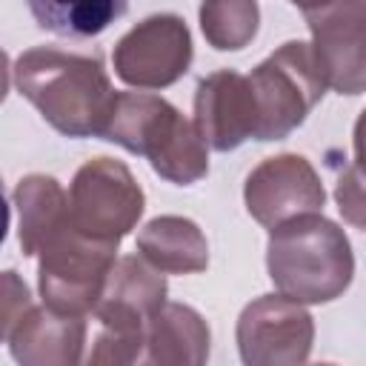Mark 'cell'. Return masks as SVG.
Returning a JSON list of instances; mask_svg holds the SVG:
<instances>
[{
    "label": "cell",
    "mask_w": 366,
    "mask_h": 366,
    "mask_svg": "<svg viewBox=\"0 0 366 366\" xmlns=\"http://www.w3.org/2000/svg\"><path fill=\"white\" fill-rule=\"evenodd\" d=\"M17 92L66 137H103L117 94L103 63L54 46L26 49L14 60Z\"/></svg>",
    "instance_id": "1"
},
{
    "label": "cell",
    "mask_w": 366,
    "mask_h": 366,
    "mask_svg": "<svg viewBox=\"0 0 366 366\" xmlns=\"http://www.w3.org/2000/svg\"><path fill=\"white\" fill-rule=\"evenodd\" d=\"M266 269L277 295L295 303H329L349 289L355 254L346 232L317 212L269 232Z\"/></svg>",
    "instance_id": "2"
},
{
    "label": "cell",
    "mask_w": 366,
    "mask_h": 366,
    "mask_svg": "<svg viewBox=\"0 0 366 366\" xmlns=\"http://www.w3.org/2000/svg\"><path fill=\"white\" fill-rule=\"evenodd\" d=\"M103 140L152 163L174 186H192L209 172V143L194 120L149 92H120Z\"/></svg>",
    "instance_id": "3"
},
{
    "label": "cell",
    "mask_w": 366,
    "mask_h": 366,
    "mask_svg": "<svg viewBox=\"0 0 366 366\" xmlns=\"http://www.w3.org/2000/svg\"><path fill=\"white\" fill-rule=\"evenodd\" d=\"M246 77L257 109L254 140L260 143L289 137L326 92V80L315 63L312 43L303 40L283 43Z\"/></svg>",
    "instance_id": "4"
},
{
    "label": "cell",
    "mask_w": 366,
    "mask_h": 366,
    "mask_svg": "<svg viewBox=\"0 0 366 366\" xmlns=\"http://www.w3.org/2000/svg\"><path fill=\"white\" fill-rule=\"evenodd\" d=\"M114 263V246L86 237L69 223L37 254V289L43 306L57 315L86 317L97 309Z\"/></svg>",
    "instance_id": "5"
},
{
    "label": "cell",
    "mask_w": 366,
    "mask_h": 366,
    "mask_svg": "<svg viewBox=\"0 0 366 366\" xmlns=\"http://www.w3.org/2000/svg\"><path fill=\"white\" fill-rule=\"evenodd\" d=\"M69 209L71 226L80 234L117 249L143 217L146 194L126 163L114 157H94L74 172Z\"/></svg>",
    "instance_id": "6"
},
{
    "label": "cell",
    "mask_w": 366,
    "mask_h": 366,
    "mask_svg": "<svg viewBox=\"0 0 366 366\" xmlns=\"http://www.w3.org/2000/svg\"><path fill=\"white\" fill-rule=\"evenodd\" d=\"M192 31L180 14H149L112 51L114 74L132 89H166L192 66Z\"/></svg>",
    "instance_id": "7"
},
{
    "label": "cell",
    "mask_w": 366,
    "mask_h": 366,
    "mask_svg": "<svg viewBox=\"0 0 366 366\" xmlns=\"http://www.w3.org/2000/svg\"><path fill=\"white\" fill-rule=\"evenodd\" d=\"M243 366H306L315 343V317L283 295H260L237 317Z\"/></svg>",
    "instance_id": "8"
},
{
    "label": "cell",
    "mask_w": 366,
    "mask_h": 366,
    "mask_svg": "<svg viewBox=\"0 0 366 366\" xmlns=\"http://www.w3.org/2000/svg\"><path fill=\"white\" fill-rule=\"evenodd\" d=\"M300 14L312 31V54L326 80V89L337 94L366 92V3L340 0L320 6H300Z\"/></svg>",
    "instance_id": "9"
},
{
    "label": "cell",
    "mask_w": 366,
    "mask_h": 366,
    "mask_svg": "<svg viewBox=\"0 0 366 366\" xmlns=\"http://www.w3.org/2000/svg\"><path fill=\"white\" fill-rule=\"evenodd\" d=\"M246 212L269 232L300 217L317 214L326 203V189L315 166L295 152L260 160L243 186Z\"/></svg>",
    "instance_id": "10"
},
{
    "label": "cell",
    "mask_w": 366,
    "mask_h": 366,
    "mask_svg": "<svg viewBox=\"0 0 366 366\" xmlns=\"http://www.w3.org/2000/svg\"><path fill=\"white\" fill-rule=\"evenodd\" d=\"M194 123L214 152H234L257 132V109L249 77L220 69L200 77L194 89Z\"/></svg>",
    "instance_id": "11"
},
{
    "label": "cell",
    "mask_w": 366,
    "mask_h": 366,
    "mask_svg": "<svg viewBox=\"0 0 366 366\" xmlns=\"http://www.w3.org/2000/svg\"><path fill=\"white\" fill-rule=\"evenodd\" d=\"M9 355L17 366H83L86 320L31 306L6 332Z\"/></svg>",
    "instance_id": "12"
},
{
    "label": "cell",
    "mask_w": 366,
    "mask_h": 366,
    "mask_svg": "<svg viewBox=\"0 0 366 366\" xmlns=\"http://www.w3.org/2000/svg\"><path fill=\"white\" fill-rule=\"evenodd\" d=\"M166 295H169V283L163 272H157L140 254H123L117 257L109 274V283L94 309V317L100 326L143 329L149 317L163 303H169Z\"/></svg>",
    "instance_id": "13"
},
{
    "label": "cell",
    "mask_w": 366,
    "mask_h": 366,
    "mask_svg": "<svg viewBox=\"0 0 366 366\" xmlns=\"http://www.w3.org/2000/svg\"><path fill=\"white\" fill-rule=\"evenodd\" d=\"M11 203L17 217V243L26 257H37L40 249L71 223L69 194L51 174L20 177Z\"/></svg>",
    "instance_id": "14"
},
{
    "label": "cell",
    "mask_w": 366,
    "mask_h": 366,
    "mask_svg": "<svg viewBox=\"0 0 366 366\" xmlns=\"http://www.w3.org/2000/svg\"><path fill=\"white\" fill-rule=\"evenodd\" d=\"M209 323L186 303H163L146 323V349L154 366H206Z\"/></svg>",
    "instance_id": "15"
},
{
    "label": "cell",
    "mask_w": 366,
    "mask_h": 366,
    "mask_svg": "<svg viewBox=\"0 0 366 366\" xmlns=\"http://www.w3.org/2000/svg\"><path fill=\"white\" fill-rule=\"evenodd\" d=\"M137 254L163 274H194L209 266L203 229L180 214L152 217L137 232Z\"/></svg>",
    "instance_id": "16"
},
{
    "label": "cell",
    "mask_w": 366,
    "mask_h": 366,
    "mask_svg": "<svg viewBox=\"0 0 366 366\" xmlns=\"http://www.w3.org/2000/svg\"><path fill=\"white\" fill-rule=\"evenodd\" d=\"M126 3L112 0H31L29 11L34 14L40 29L66 37H92L109 29L120 14H126Z\"/></svg>",
    "instance_id": "17"
},
{
    "label": "cell",
    "mask_w": 366,
    "mask_h": 366,
    "mask_svg": "<svg viewBox=\"0 0 366 366\" xmlns=\"http://www.w3.org/2000/svg\"><path fill=\"white\" fill-rule=\"evenodd\" d=\"M200 29L212 49L237 51L257 34L260 9L254 0H212L200 6Z\"/></svg>",
    "instance_id": "18"
},
{
    "label": "cell",
    "mask_w": 366,
    "mask_h": 366,
    "mask_svg": "<svg viewBox=\"0 0 366 366\" xmlns=\"http://www.w3.org/2000/svg\"><path fill=\"white\" fill-rule=\"evenodd\" d=\"M83 366H154L146 349V326H100Z\"/></svg>",
    "instance_id": "19"
},
{
    "label": "cell",
    "mask_w": 366,
    "mask_h": 366,
    "mask_svg": "<svg viewBox=\"0 0 366 366\" xmlns=\"http://www.w3.org/2000/svg\"><path fill=\"white\" fill-rule=\"evenodd\" d=\"M335 203L343 220L360 232H366V177L355 169L346 166L343 174L335 183Z\"/></svg>",
    "instance_id": "20"
},
{
    "label": "cell",
    "mask_w": 366,
    "mask_h": 366,
    "mask_svg": "<svg viewBox=\"0 0 366 366\" xmlns=\"http://www.w3.org/2000/svg\"><path fill=\"white\" fill-rule=\"evenodd\" d=\"M3 332L23 315V312H29L34 303H31V295H29V289H26V283L17 277V272H3Z\"/></svg>",
    "instance_id": "21"
},
{
    "label": "cell",
    "mask_w": 366,
    "mask_h": 366,
    "mask_svg": "<svg viewBox=\"0 0 366 366\" xmlns=\"http://www.w3.org/2000/svg\"><path fill=\"white\" fill-rule=\"evenodd\" d=\"M352 149H355V169L366 177V109L357 114L355 129H352Z\"/></svg>",
    "instance_id": "22"
},
{
    "label": "cell",
    "mask_w": 366,
    "mask_h": 366,
    "mask_svg": "<svg viewBox=\"0 0 366 366\" xmlns=\"http://www.w3.org/2000/svg\"><path fill=\"white\" fill-rule=\"evenodd\" d=\"M312 366H335V363H312Z\"/></svg>",
    "instance_id": "23"
}]
</instances>
